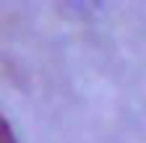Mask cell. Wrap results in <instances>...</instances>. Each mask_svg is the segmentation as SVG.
I'll return each instance as SVG.
<instances>
[{
  "label": "cell",
  "instance_id": "1",
  "mask_svg": "<svg viewBox=\"0 0 146 143\" xmlns=\"http://www.w3.org/2000/svg\"><path fill=\"white\" fill-rule=\"evenodd\" d=\"M0 143H16V135H13L11 125H8V120L3 115H0Z\"/></svg>",
  "mask_w": 146,
  "mask_h": 143
}]
</instances>
